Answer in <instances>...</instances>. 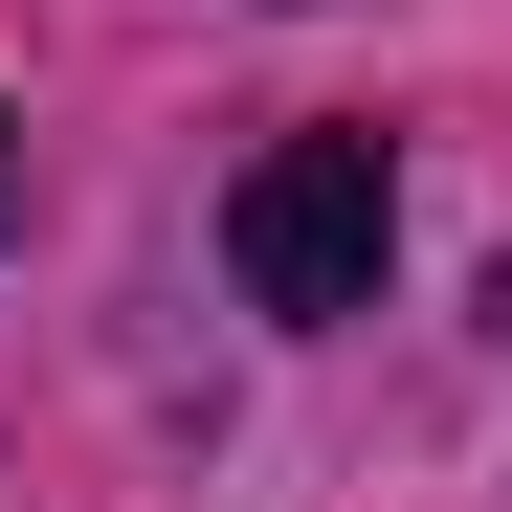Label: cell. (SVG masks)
<instances>
[{
    "instance_id": "cell-2",
    "label": "cell",
    "mask_w": 512,
    "mask_h": 512,
    "mask_svg": "<svg viewBox=\"0 0 512 512\" xmlns=\"http://www.w3.org/2000/svg\"><path fill=\"white\" fill-rule=\"evenodd\" d=\"M0 201H23V156H0Z\"/></svg>"
},
{
    "instance_id": "cell-3",
    "label": "cell",
    "mask_w": 512,
    "mask_h": 512,
    "mask_svg": "<svg viewBox=\"0 0 512 512\" xmlns=\"http://www.w3.org/2000/svg\"><path fill=\"white\" fill-rule=\"evenodd\" d=\"M490 312H512V268H490Z\"/></svg>"
},
{
    "instance_id": "cell-1",
    "label": "cell",
    "mask_w": 512,
    "mask_h": 512,
    "mask_svg": "<svg viewBox=\"0 0 512 512\" xmlns=\"http://www.w3.org/2000/svg\"><path fill=\"white\" fill-rule=\"evenodd\" d=\"M379 245H401L379 134H268V156L223 179V268H245V312H290V334L379 312Z\"/></svg>"
}]
</instances>
